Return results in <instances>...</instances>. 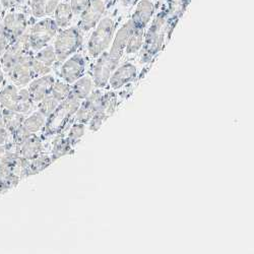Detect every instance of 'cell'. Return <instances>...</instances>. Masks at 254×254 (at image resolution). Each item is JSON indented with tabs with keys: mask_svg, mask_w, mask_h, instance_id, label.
<instances>
[{
	"mask_svg": "<svg viewBox=\"0 0 254 254\" xmlns=\"http://www.w3.org/2000/svg\"><path fill=\"white\" fill-rule=\"evenodd\" d=\"M56 24L53 19L45 18L39 22L33 29L31 43L34 47H40L48 42L56 32Z\"/></svg>",
	"mask_w": 254,
	"mask_h": 254,
	"instance_id": "cell-3",
	"label": "cell"
},
{
	"mask_svg": "<svg viewBox=\"0 0 254 254\" xmlns=\"http://www.w3.org/2000/svg\"><path fill=\"white\" fill-rule=\"evenodd\" d=\"M155 10L153 0H139L135 5L132 16V25L136 29H142L151 19Z\"/></svg>",
	"mask_w": 254,
	"mask_h": 254,
	"instance_id": "cell-5",
	"label": "cell"
},
{
	"mask_svg": "<svg viewBox=\"0 0 254 254\" xmlns=\"http://www.w3.org/2000/svg\"><path fill=\"white\" fill-rule=\"evenodd\" d=\"M106 0H89V3L80 13V26L83 30L93 28L104 14Z\"/></svg>",
	"mask_w": 254,
	"mask_h": 254,
	"instance_id": "cell-2",
	"label": "cell"
},
{
	"mask_svg": "<svg viewBox=\"0 0 254 254\" xmlns=\"http://www.w3.org/2000/svg\"><path fill=\"white\" fill-rule=\"evenodd\" d=\"M3 27L6 33L13 36L19 35L26 28V15L18 11L9 12L3 20Z\"/></svg>",
	"mask_w": 254,
	"mask_h": 254,
	"instance_id": "cell-7",
	"label": "cell"
},
{
	"mask_svg": "<svg viewBox=\"0 0 254 254\" xmlns=\"http://www.w3.org/2000/svg\"><path fill=\"white\" fill-rule=\"evenodd\" d=\"M78 43V32L75 29H68L59 35L56 41V53L60 58H64L76 49Z\"/></svg>",
	"mask_w": 254,
	"mask_h": 254,
	"instance_id": "cell-4",
	"label": "cell"
},
{
	"mask_svg": "<svg viewBox=\"0 0 254 254\" xmlns=\"http://www.w3.org/2000/svg\"><path fill=\"white\" fill-rule=\"evenodd\" d=\"M189 2L190 0H168V18H178Z\"/></svg>",
	"mask_w": 254,
	"mask_h": 254,
	"instance_id": "cell-10",
	"label": "cell"
},
{
	"mask_svg": "<svg viewBox=\"0 0 254 254\" xmlns=\"http://www.w3.org/2000/svg\"><path fill=\"white\" fill-rule=\"evenodd\" d=\"M89 3V0H70L69 4L73 11V14H79L86 8Z\"/></svg>",
	"mask_w": 254,
	"mask_h": 254,
	"instance_id": "cell-11",
	"label": "cell"
},
{
	"mask_svg": "<svg viewBox=\"0 0 254 254\" xmlns=\"http://www.w3.org/2000/svg\"><path fill=\"white\" fill-rule=\"evenodd\" d=\"M168 16L166 13L160 14L151 29V33L149 36V40H147V50L154 51L157 50L158 45L162 42L163 39V32L166 29Z\"/></svg>",
	"mask_w": 254,
	"mask_h": 254,
	"instance_id": "cell-6",
	"label": "cell"
},
{
	"mask_svg": "<svg viewBox=\"0 0 254 254\" xmlns=\"http://www.w3.org/2000/svg\"><path fill=\"white\" fill-rule=\"evenodd\" d=\"M121 1L124 3V4H130V3H133L135 0H121Z\"/></svg>",
	"mask_w": 254,
	"mask_h": 254,
	"instance_id": "cell-13",
	"label": "cell"
},
{
	"mask_svg": "<svg viewBox=\"0 0 254 254\" xmlns=\"http://www.w3.org/2000/svg\"><path fill=\"white\" fill-rule=\"evenodd\" d=\"M23 2L24 0H0V5L4 9H13Z\"/></svg>",
	"mask_w": 254,
	"mask_h": 254,
	"instance_id": "cell-12",
	"label": "cell"
},
{
	"mask_svg": "<svg viewBox=\"0 0 254 254\" xmlns=\"http://www.w3.org/2000/svg\"><path fill=\"white\" fill-rule=\"evenodd\" d=\"M62 0H31V11L35 17H45L52 14Z\"/></svg>",
	"mask_w": 254,
	"mask_h": 254,
	"instance_id": "cell-8",
	"label": "cell"
},
{
	"mask_svg": "<svg viewBox=\"0 0 254 254\" xmlns=\"http://www.w3.org/2000/svg\"><path fill=\"white\" fill-rule=\"evenodd\" d=\"M114 23L111 17H105L101 20L98 29L93 34L90 43V50L94 54L100 53L106 46L108 45L109 40L113 32Z\"/></svg>",
	"mask_w": 254,
	"mask_h": 254,
	"instance_id": "cell-1",
	"label": "cell"
},
{
	"mask_svg": "<svg viewBox=\"0 0 254 254\" xmlns=\"http://www.w3.org/2000/svg\"><path fill=\"white\" fill-rule=\"evenodd\" d=\"M54 16H55V24L60 27L67 26L73 15V11L71 9V6L69 2H60L58 6L54 10Z\"/></svg>",
	"mask_w": 254,
	"mask_h": 254,
	"instance_id": "cell-9",
	"label": "cell"
}]
</instances>
